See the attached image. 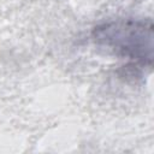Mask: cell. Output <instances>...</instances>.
I'll return each mask as SVG.
<instances>
[{
    "label": "cell",
    "instance_id": "obj_1",
    "mask_svg": "<svg viewBox=\"0 0 154 154\" xmlns=\"http://www.w3.org/2000/svg\"><path fill=\"white\" fill-rule=\"evenodd\" d=\"M95 43L120 58H126V67L137 72L153 66L154 35L150 19L123 18L103 22L93 29Z\"/></svg>",
    "mask_w": 154,
    "mask_h": 154
}]
</instances>
